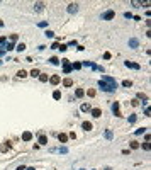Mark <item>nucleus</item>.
<instances>
[{
  "instance_id": "1",
  "label": "nucleus",
  "mask_w": 151,
  "mask_h": 170,
  "mask_svg": "<svg viewBox=\"0 0 151 170\" xmlns=\"http://www.w3.org/2000/svg\"><path fill=\"white\" fill-rule=\"evenodd\" d=\"M102 82H105V83H109L111 87L117 89V82H115V78H112V77H107V75H104V77H102Z\"/></svg>"
},
{
  "instance_id": "2",
  "label": "nucleus",
  "mask_w": 151,
  "mask_h": 170,
  "mask_svg": "<svg viewBox=\"0 0 151 170\" xmlns=\"http://www.w3.org/2000/svg\"><path fill=\"white\" fill-rule=\"evenodd\" d=\"M99 87H100L102 90H105V92H115L114 87H111L109 83H105V82H102V80H99Z\"/></svg>"
},
{
  "instance_id": "3",
  "label": "nucleus",
  "mask_w": 151,
  "mask_h": 170,
  "mask_svg": "<svg viewBox=\"0 0 151 170\" xmlns=\"http://www.w3.org/2000/svg\"><path fill=\"white\" fill-rule=\"evenodd\" d=\"M114 17H115V12L114 10H107V12L102 14V21H112Z\"/></svg>"
},
{
  "instance_id": "4",
  "label": "nucleus",
  "mask_w": 151,
  "mask_h": 170,
  "mask_svg": "<svg viewBox=\"0 0 151 170\" xmlns=\"http://www.w3.org/2000/svg\"><path fill=\"white\" fill-rule=\"evenodd\" d=\"M63 71H65V73H70V71H71V63H70L68 60H63Z\"/></svg>"
},
{
  "instance_id": "5",
  "label": "nucleus",
  "mask_w": 151,
  "mask_h": 170,
  "mask_svg": "<svg viewBox=\"0 0 151 170\" xmlns=\"http://www.w3.org/2000/svg\"><path fill=\"white\" fill-rule=\"evenodd\" d=\"M10 148H12V145H10V141H5L3 145H0V151H3V153H5V151H9Z\"/></svg>"
},
{
  "instance_id": "6",
  "label": "nucleus",
  "mask_w": 151,
  "mask_h": 170,
  "mask_svg": "<svg viewBox=\"0 0 151 170\" xmlns=\"http://www.w3.org/2000/svg\"><path fill=\"white\" fill-rule=\"evenodd\" d=\"M112 112L117 116V117H121V111H119V102H114L112 104Z\"/></svg>"
},
{
  "instance_id": "7",
  "label": "nucleus",
  "mask_w": 151,
  "mask_h": 170,
  "mask_svg": "<svg viewBox=\"0 0 151 170\" xmlns=\"http://www.w3.org/2000/svg\"><path fill=\"white\" fill-rule=\"evenodd\" d=\"M22 139H24V141H31V139H32V133H31V131H24V133H22Z\"/></svg>"
},
{
  "instance_id": "8",
  "label": "nucleus",
  "mask_w": 151,
  "mask_h": 170,
  "mask_svg": "<svg viewBox=\"0 0 151 170\" xmlns=\"http://www.w3.org/2000/svg\"><path fill=\"white\" fill-rule=\"evenodd\" d=\"M76 10H78V5L76 3H70L68 5V12L70 14H76Z\"/></svg>"
},
{
  "instance_id": "9",
  "label": "nucleus",
  "mask_w": 151,
  "mask_h": 170,
  "mask_svg": "<svg viewBox=\"0 0 151 170\" xmlns=\"http://www.w3.org/2000/svg\"><path fill=\"white\" fill-rule=\"evenodd\" d=\"M49 82H51V83H53V85H58V83H60V82H61V78H60V77H58V75H53V77H51V78H49Z\"/></svg>"
},
{
  "instance_id": "10",
  "label": "nucleus",
  "mask_w": 151,
  "mask_h": 170,
  "mask_svg": "<svg viewBox=\"0 0 151 170\" xmlns=\"http://www.w3.org/2000/svg\"><path fill=\"white\" fill-rule=\"evenodd\" d=\"M42 9H44V3H42V2H36V3H34V10H36V12H41Z\"/></svg>"
},
{
  "instance_id": "11",
  "label": "nucleus",
  "mask_w": 151,
  "mask_h": 170,
  "mask_svg": "<svg viewBox=\"0 0 151 170\" xmlns=\"http://www.w3.org/2000/svg\"><path fill=\"white\" fill-rule=\"evenodd\" d=\"M138 44H139V41H138L136 37H131V39H129V46H131V48H138Z\"/></svg>"
},
{
  "instance_id": "12",
  "label": "nucleus",
  "mask_w": 151,
  "mask_h": 170,
  "mask_svg": "<svg viewBox=\"0 0 151 170\" xmlns=\"http://www.w3.org/2000/svg\"><path fill=\"white\" fill-rule=\"evenodd\" d=\"M81 128H83L85 131H90V129H92V123H88V121H83V123H81Z\"/></svg>"
},
{
  "instance_id": "13",
  "label": "nucleus",
  "mask_w": 151,
  "mask_h": 170,
  "mask_svg": "<svg viewBox=\"0 0 151 170\" xmlns=\"http://www.w3.org/2000/svg\"><path fill=\"white\" fill-rule=\"evenodd\" d=\"M126 67L127 68H132V70H139V65H138V63H131V61H126Z\"/></svg>"
},
{
  "instance_id": "14",
  "label": "nucleus",
  "mask_w": 151,
  "mask_h": 170,
  "mask_svg": "<svg viewBox=\"0 0 151 170\" xmlns=\"http://www.w3.org/2000/svg\"><path fill=\"white\" fill-rule=\"evenodd\" d=\"M58 139H60V143H66V141H68V136L65 135V133H60V135H58Z\"/></svg>"
},
{
  "instance_id": "15",
  "label": "nucleus",
  "mask_w": 151,
  "mask_h": 170,
  "mask_svg": "<svg viewBox=\"0 0 151 170\" xmlns=\"http://www.w3.org/2000/svg\"><path fill=\"white\" fill-rule=\"evenodd\" d=\"M92 116H93V117H100V116H102V111H100V109H92Z\"/></svg>"
},
{
  "instance_id": "16",
  "label": "nucleus",
  "mask_w": 151,
  "mask_h": 170,
  "mask_svg": "<svg viewBox=\"0 0 151 170\" xmlns=\"http://www.w3.org/2000/svg\"><path fill=\"white\" fill-rule=\"evenodd\" d=\"M39 145H48V138L44 135H39Z\"/></svg>"
},
{
  "instance_id": "17",
  "label": "nucleus",
  "mask_w": 151,
  "mask_h": 170,
  "mask_svg": "<svg viewBox=\"0 0 151 170\" xmlns=\"http://www.w3.org/2000/svg\"><path fill=\"white\" fill-rule=\"evenodd\" d=\"M17 77H19V78H26V77H27V71H26V70H19V71H17Z\"/></svg>"
},
{
  "instance_id": "18",
  "label": "nucleus",
  "mask_w": 151,
  "mask_h": 170,
  "mask_svg": "<svg viewBox=\"0 0 151 170\" xmlns=\"http://www.w3.org/2000/svg\"><path fill=\"white\" fill-rule=\"evenodd\" d=\"M63 85H65V87H71V85H73V80H71V78H65V80H63Z\"/></svg>"
},
{
  "instance_id": "19",
  "label": "nucleus",
  "mask_w": 151,
  "mask_h": 170,
  "mask_svg": "<svg viewBox=\"0 0 151 170\" xmlns=\"http://www.w3.org/2000/svg\"><path fill=\"white\" fill-rule=\"evenodd\" d=\"M53 99H54V101H60V99H61V92H60V90H54V92H53Z\"/></svg>"
},
{
  "instance_id": "20",
  "label": "nucleus",
  "mask_w": 151,
  "mask_h": 170,
  "mask_svg": "<svg viewBox=\"0 0 151 170\" xmlns=\"http://www.w3.org/2000/svg\"><path fill=\"white\" fill-rule=\"evenodd\" d=\"M138 101H148V95L143 92H138Z\"/></svg>"
},
{
  "instance_id": "21",
  "label": "nucleus",
  "mask_w": 151,
  "mask_h": 170,
  "mask_svg": "<svg viewBox=\"0 0 151 170\" xmlns=\"http://www.w3.org/2000/svg\"><path fill=\"white\" fill-rule=\"evenodd\" d=\"M83 112H88V111H92V107H90V104H81V107H80Z\"/></svg>"
},
{
  "instance_id": "22",
  "label": "nucleus",
  "mask_w": 151,
  "mask_h": 170,
  "mask_svg": "<svg viewBox=\"0 0 151 170\" xmlns=\"http://www.w3.org/2000/svg\"><path fill=\"white\" fill-rule=\"evenodd\" d=\"M75 95L78 97V99H80V97H83V95H85V90H81V89H76V90H75Z\"/></svg>"
},
{
  "instance_id": "23",
  "label": "nucleus",
  "mask_w": 151,
  "mask_h": 170,
  "mask_svg": "<svg viewBox=\"0 0 151 170\" xmlns=\"http://www.w3.org/2000/svg\"><path fill=\"white\" fill-rule=\"evenodd\" d=\"M15 49H17V51L20 53V51H24V49H26V44H24V43H19V44L15 46Z\"/></svg>"
},
{
  "instance_id": "24",
  "label": "nucleus",
  "mask_w": 151,
  "mask_h": 170,
  "mask_svg": "<svg viewBox=\"0 0 151 170\" xmlns=\"http://www.w3.org/2000/svg\"><path fill=\"white\" fill-rule=\"evenodd\" d=\"M49 63H51V65H60V60H58L56 56H51V58H49Z\"/></svg>"
},
{
  "instance_id": "25",
  "label": "nucleus",
  "mask_w": 151,
  "mask_h": 170,
  "mask_svg": "<svg viewBox=\"0 0 151 170\" xmlns=\"http://www.w3.org/2000/svg\"><path fill=\"white\" fill-rule=\"evenodd\" d=\"M39 73H41V71H39L38 68H34V70H31V73H29V75H31V77H34V78H36V77H39Z\"/></svg>"
},
{
  "instance_id": "26",
  "label": "nucleus",
  "mask_w": 151,
  "mask_h": 170,
  "mask_svg": "<svg viewBox=\"0 0 151 170\" xmlns=\"http://www.w3.org/2000/svg\"><path fill=\"white\" fill-rule=\"evenodd\" d=\"M122 87L129 89V87H132V82H131V80H124V82H122Z\"/></svg>"
},
{
  "instance_id": "27",
  "label": "nucleus",
  "mask_w": 151,
  "mask_h": 170,
  "mask_svg": "<svg viewBox=\"0 0 151 170\" xmlns=\"http://www.w3.org/2000/svg\"><path fill=\"white\" fill-rule=\"evenodd\" d=\"M39 80L41 82H48V75L46 73H39Z\"/></svg>"
},
{
  "instance_id": "28",
  "label": "nucleus",
  "mask_w": 151,
  "mask_h": 170,
  "mask_svg": "<svg viewBox=\"0 0 151 170\" xmlns=\"http://www.w3.org/2000/svg\"><path fill=\"white\" fill-rule=\"evenodd\" d=\"M15 46H14V43H9V44H5V51H10V49H14Z\"/></svg>"
},
{
  "instance_id": "29",
  "label": "nucleus",
  "mask_w": 151,
  "mask_h": 170,
  "mask_svg": "<svg viewBox=\"0 0 151 170\" xmlns=\"http://www.w3.org/2000/svg\"><path fill=\"white\" fill-rule=\"evenodd\" d=\"M87 94H88V97H95V90H93V89H88Z\"/></svg>"
},
{
  "instance_id": "30",
  "label": "nucleus",
  "mask_w": 151,
  "mask_h": 170,
  "mask_svg": "<svg viewBox=\"0 0 151 170\" xmlns=\"http://www.w3.org/2000/svg\"><path fill=\"white\" fill-rule=\"evenodd\" d=\"M131 148H132V150L139 148V143H138V141H131Z\"/></svg>"
},
{
  "instance_id": "31",
  "label": "nucleus",
  "mask_w": 151,
  "mask_h": 170,
  "mask_svg": "<svg viewBox=\"0 0 151 170\" xmlns=\"http://www.w3.org/2000/svg\"><path fill=\"white\" fill-rule=\"evenodd\" d=\"M81 68V63H73L71 65V70H80Z\"/></svg>"
},
{
  "instance_id": "32",
  "label": "nucleus",
  "mask_w": 151,
  "mask_h": 170,
  "mask_svg": "<svg viewBox=\"0 0 151 170\" xmlns=\"http://www.w3.org/2000/svg\"><path fill=\"white\" fill-rule=\"evenodd\" d=\"M105 138H107V139H112V131H111V129L105 131Z\"/></svg>"
},
{
  "instance_id": "33",
  "label": "nucleus",
  "mask_w": 151,
  "mask_h": 170,
  "mask_svg": "<svg viewBox=\"0 0 151 170\" xmlns=\"http://www.w3.org/2000/svg\"><path fill=\"white\" fill-rule=\"evenodd\" d=\"M17 39H19V36H17V34H10V41H12V43H15Z\"/></svg>"
},
{
  "instance_id": "34",
  "label": "nucleus",
  "mask_w": 151,
  "mask_h": 170,
  "mask_svg": "<svg viewBox=\"0 0 151 170\" xmlns=\"http://www.w3.org/2000/svg\"><path fill=\"white\" fill-rule=\"evenodd\" d=\"M44 36H46V37H53V36H54V33H53V31H46V33H44Z\"/></svg>"
},
{
  "instance_id": "35",
  "label": "nucleus",
  "mask_w": 151,
  "mask_h": 170,
  "mask_svg": "<svg viewBox=\"0 0 151 170\" xmlns=\"http://www.w3.org/2000/svg\"><path fill=\"white\" fill-rule=\"evenodd\" d=\"M129 123L132 124V123H136V114H131V117H129Z\"/></svg>"
},
{
  "instance_id": "36",
  "label": "nucleus",
  "mask_w": 151,
  "mask_h": 170,
  "mask_svg": "<svg viewBox=\"0 0 151 170\" xmlns=\"http://www.w3.org/2000/svg\"><path fill=\"white\" fill-rule=\"evenodd\" d=\"M143 150H146V151H150V143L146 141V143H143Z\"/></svg>"
},
{
  "instance_id": "37",
  "label": "nucleus",
  "mask_w": 151,
  "mask_h": 170,
  "mask_svg": "<svg viewBox=\"0 0 151 170\" xmlns=\"http://www.w3.org/2000/svg\"><path fill=\"white\" fill-rule=\"evenodd\" d=\"M124 17H126V19H132V17H134V15H132V14H131V12H126V14H124Z\"/></svg>"
},
{
  "instance_id": "38",
  "label": "nucleus",
  "mask_w": 151,
  "mask_h": 170,
  "mask_svg": "<svg viewBox=\"0 0 151 170\" xmlns=\"http://www.w3.org/2000/svg\"><path fill=\"white\" fill-rule=\"evenodd\" d=\"M146 131V128H141V129H136V135H143Z\"/></svg>"
},
{
  "instance_id": "39",
  "label": "nucleus",
  "mask_w": 151,
  "mask_h": 170,
  "mask_svg": "<svg viewBox=\"0 0 151 170\" xmlns=\"http://www.w3.org/2000/svg\"><path fill=\"white\" fill-rule=\"evenodd\" d=\"M138 104H139V101H138V99H132V101H131V105H134V107H136Z\"/></svg>"
},
{
  "instance_id": "40",
  "label": "nucleus",
  "mask_w": 151,
  "mask_h": 170,
  "mask_svg": "<svg viewBox=\"0 0 151 170\" xmlns=\"http://www.w3.org/2000/svg\"><path fill=\"white\" fill-rule=\"evenodd\" d=\"M60 49H61V51H66L68 46H66V44H60Z\"/></svg>"
},
{
  "instance_id": "41",
  "label": "nucleus",
  "mask_w": 151,
  "mask_h": 170,
  "mask_svg": "<svg viewBox=\"0 0 151 170\" xmlns=\"http://www.w3.org/2000/svg\"><path fill=\"white\" fill-rule=\"evenodd\" d=\"M51 48H53V49H60V43H54Z\"/></svg>"
},
{
  "instance_id": "42",
  "label": "nucleus",
  "mask_w": 151,
  "mask_h": 170,
  "mask_svg": "<svg viewBox=\"0 0 151 170\" xmlns=\"http://www.w3.org/2000/svg\"><path fill=\"white\" fill-rule=\"evenodd\" d=\"M5 43H7V37L2 36V37H0V44H5Z\"/></svg>"
},
{
  "instance_id": "43",
  "label": "nucleus",
  "mask_w": 151,
  "mask_h": 170,
  "mask_svg": "<svg viewBox=\"0 0 151 170\" xmlns=\"http://www.w3.org/2000/svg\"><path fill=\"white\" fill-rule=\"evenodd\" d=\"M150 114H151V112H150V109L146 107V109H144V116H146V117H150Z\"/></svg>"
},
{
  "instance_id": "44",
  "label": "nucleus",
  "mask_w": 151,
  "mask_h": 170,
  "mask_svg": "<svg viewBox=\"0 0 151 170\" xmlns=\"http://www.w3.org/2000/svg\"><path fill=\"white\" fill-rule=\"evenodd\" d=\"M26 170H36V169H34V167H27Z\"/></svg>"
},
{
  "instance_id": "45",
  "label": "nucleus",
  "mask_w": 151,
  "mask_h": 170,
  "mask_svg": "<svg viewBox=\"0 0 151 170\" xmlns=\"http://www.w3.org/2000/svg\"><path fill=\"white\" fill-rule=\"evenodd\" d=\"M17 170H26V169H24V167H19V169H17Z\"/></svg>"
},
{
  "instance_id": "46",
  "label": "nucleus",
  "mask_w": 151,
  "mask_h": 170,
  "mask_svg": "<svg viewBox=\"0 0 151 170\" xmlns=\"http://www.w3.org/2000/svg\"><path fill=\"white\" fill-rule=\"evenodd\" d=\"M2 26H3V22H2V21H0V27H2Z\"/></svg>"
},
{
  "instance_id": "47",
  "label": "nucleus",
  "mask_w": 151,
  "mask_h": 170,
  "mask_svg": "<svg viewBox=\"0 0 151 170\" xmlns=\"http://www.w3.org/2000/svg\"><path fill=\"white\" fill-rule=\"evenodd\" d=\"M0 65H2V61H0Z\"/></svg>"
}]
</instances>
